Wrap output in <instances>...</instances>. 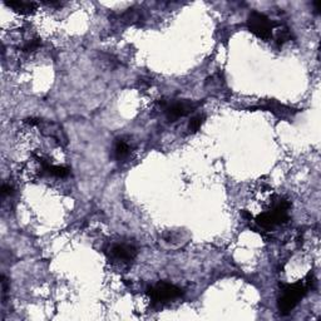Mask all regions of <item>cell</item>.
I'll return each mask as SVG.
<instances>
[{
    "label": "cell",
    "mask_w": 321,
    "mask_h": 321,
    "mask_svg": "<svg viewBox=\"0 0 321 321\" xmlns=\"http://www.w3.org/2000/svg\"><path fill=\"white\" fill-rule=\"evenodd\" d=\"M5 4L21 14H30L36 9V4L29 2H7Z\"/></svg>",
    "instance_id": "cell-6"
},
{
    "label": "cell",
    "mask_w": 321,
    "mask_h": 321,
    "mask_svg": "<svg viewBox=\"0 0 321 321\" xmlns=\"http://www.w3.org/2000/svg\"><path fill=\"white\" fill-rule=\"evenodd\" d=\"M161 106L165 108V113L167 115L168 121H176L178 118L185 117V115L190 114L193 109L196 108L197 104H193L191 102H172V103H167V102H161Z\"/></svg>",
    "instance_id": "cell-4"
},
{
    "label": "cell",
    "mask_w": 321,
    "mask_h": 321,
    "mask_svg": "<svg viewBox=\"0 0 321 321\" xmlns=\"http://www.w3.org/2000/svg\"><path fill=\"white\" fill-rule=\"evenodd\" d=\"M14 193V188L12 187V186L10 185H3V187H2V195H3V197H5V196H12Z\"/></svg>",
    "instance_id": "cell-10"
},
{
    "label": "cell",
    "mask_w": 321,
    "mask_h": 321,
    "mask_svg": "<svg viewBox=\"0 0 321 321\" xmlns=\"http://www.w3.org/2000/svg\"><path fill=\"white\" fill-rule=\"evenodd\" d=\"M39 46H41V42L38 41V39H33V41L28 42L27 44H25L23 50L25 53H30V52H34V50H36L39 48Z\"/></svg>",
    "instance_id": "cell-9"
},
{
    "label": "cell",
    "mask_w": 321,
    "mask_h": 321,
    "mask_svg": "<svg viewBox=\"0 0 321 321\" xmlns=\"http://www.w3.org/2000/svg\"><path fill=\"white\" fill-rule=\"evenodd\" d=\"M247 25H249V29L251 30L253 34L258 36L260 39L267 41V39L271 38L274 24H272V22L270 21L266 15H264L263 13L252 12L249 16Z\"/></svg>",
    "instance_id": "cell-2"
},
{
    "label": "cell",
    "mask_w": 321,
    "mask_h": 321,
    "mask_svg": "<svg viewBox=\"0 0 321 321\" xmlns=\"http://www.w3.org/2000/svg\"><path fill=\"white\" fill-rule=\"evenodd\" d=\"M312 278L311 275H309L305 278V281L301 283L292 284V285H286L283 289V296L278 298V311L281 315H287L295 306L297 305L298 301L301 300L308 290L311 287Z\"/></svg>",
    "instance_id": "cell-1"
},
{
    "label": "cell",
    "mask_w": 321,
    "mask_h": 321,
    "mask_svg": "<svg viewBox=\"0 0 321 321\" xmlns=\"http://www.w3.org/2000/svg\"><path fill=\"white\" fill-rule=\"evenodd\" d=\"M205 117L201 114H197L195 117L191 118L190 121V125H188V131L192 132V133H196L199 128H201L202 123H204Z\"/></svg>",
    "instance_id": "cell-8"
},
{
    "label": "cell",
    "mask_w": 321,
    "mask_h": 321,
    "mask_svg": "<svg viewBox=\"0 0 321 321\" xmlns=\"http://www.w3.org/2000/svg\"><path fill=\"white\" fill-rule=\"evenodd\" d=\"M129 156V146L123 139H118L115 143V157L117 159L123 161Z\"/></svg>",
    "instance_id": "cell-7"
},
{
    "label": "cell",
    "mask_w": 321,
    "mask_h": 321,
    "mask_svg": "<svg viewBox=\"0 0 321 321\" xmlns=\"http://www.w3.org/2000/svg\"><path fill=\"white\" fill-rule=\"evenodd\" d=\"M148 295L153 303H167V301L178 298L182 295L179 287L168 283H159L148 290Z\"/></svg>",
    "instance_id": "cell-3"
},
{
    "label": "cell",
    "mask_w": 321,
    "mask_h": 321,
    "mask_svg": "<svg viewBox=\"0 0 321 321\" xmlns=\"http://www.w3.org/2000/svg\"><path fill=\"white\" fill-rule=\"evenodd\" d=\"M111 253L115 260L122 261V263H129V261H132L136 257L137 251L133 246H131V245L118 244L112 247Z\"/></svg>",
    "instance_id": "cell-5"
}]
</instances>
